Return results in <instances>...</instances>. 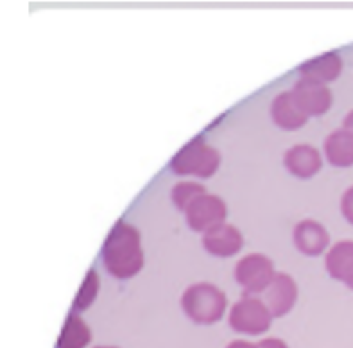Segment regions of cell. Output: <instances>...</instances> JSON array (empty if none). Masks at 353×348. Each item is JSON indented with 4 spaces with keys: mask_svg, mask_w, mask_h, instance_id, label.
Here are the masks:
<instances>
[{
    "mask_svg": "<svg viewBox=\"0 0 353 348\" xmlns=\"http://www.w3.org/2000/svg\"><path fill=\"white\" fill-rule=\"evenodd\" d=\"M101 255L106 271L119 280H128L139 275L145 262L140 232L124 219H119L110 230Z\"/></svg>",
    "mask_w": 353,
    "mask_h": 348,
    "instance_id": "cell-1",
    "label": "cell"
},
{
    "mask_svg": "<svg viewBox=\"0 0 353 348\" xmlns=\"http://www.w3.org/2000/svg\"><path fill=\"white\" fill-rule=\"evenodd\" d=\"M181 309L194 323L197 325H212L221 322V318L226 313L228 300L226 295L214 284L199 282L192 284L185 289L181 295Z\"/></svg>",
    "mask_w": 353,
    "mask_h": 348,
    "instance_id": "cell-2",
    "label": "cell"
},
{
    "mask_svg": "<svg viewBox=\"0 0 353 348\" xmlns=\"http://www.w3.org/2000/svg\"><path fill=\"white\" fill-rule=\"evenodd\" d=\"M221 166V153L208 146L201 135L194 137L174 157L170 158L169 169L178 176H194V178H212Z\"/></svg>",
    "mask_w": 353,
    "mask_h": 348,
    "instance_id": "cell-3",
    "label": "cell"
},
{
    "mask_svg": "<svg viewBox=\"0 0 353 348\" xmlns=\"http://www.w3.org/2000/svg\"><path fill=\"white\" fill-rule=\"evenodd\" d=\"M228 323L233 331L246 336H260L271 329L273 314L259 296L244 295L232 305Z\"/></svg>",
    "mask_w": 353,
    "mask_h": 348,
    "instance_id": "cell-4",
    "label": "cell"
},
{
    "mask_svg": "<svg viewBox=\"0 0 353 348\" xmlns=\"http://www.w3.org/2000/svg\"><path fill=\"white\" fill-rule=\"evenodd\" d=\"M273 260L262 253H250L242 257L235 266V280L242 287L244 295L256 296L264 293L274 280Z\"/></svg>",
    "mask_w": 353,
    "mask_h": 348,
    "instance_id": "cell-5",
    "label": "cell"
},
{
    "mask_svg": "<svg viewBox=\"0 0 353 348\" xmlns=\"http://www.w3.org/2000/svg\"><path fill=\"white\" fill-rule=\"evenodd\" d=\"M226 218H228V206L223 197L215 194H203L185 210L187 224L194 232L199 233H206L217 224L226 223Z\"/></svg>",
    "mask_w": 353,
    "mask_h": 348,
    "instance_id": "cell-6",
    "label": "cell"
},
{
    "mask_svg": "<svg viewBox=\"0 0 353 348\" xmlns=\"http://www.w3.org/2000/svg\"><path fill=\"white\" fill-rule=\"evenodd\" d=\"M292 94H294L301 110L309 117L325 115L334 103L328 85L309 79V77H300L296 81L294 86H292Z\"/></svg>",
    "mask_w": 353,
    "mask_h": 348,
    "instance_id": "cell-7",
    "label": "cell"
},
{
    "mask_svg": "<svg viewBox=\"0 0 353 348\" xmlns=\"http://www.w3.org/2000/svg\"><path fill=\"white\" fill-rule=\"evenodd\" d=\"M264 304L271 311L273 318L289 314L298 300V284L287 273H276L271 286L264 291Z\"/></svg>",
    "mask_w": 353,
    "mask_h": 348,
    "instance_id": "cell-8",
    "label": "cell"
},
{
    "mask_svg": "<svg viewBox=\"0 0 353 348\" xmlns=\"http://www.w3.org/2000/svg\"><path fill=\"white\" fill-rule=\"evenodd\" d=\"M203 246L214 257H233L242 250L244 237L237 226L230 223H221L203 233Z\"/></svg>",
    "mask_w": 353,
    "mask_h": 348,
    "instance_id": "cell-9",
    "label": "cell"
},
{
    "mask_svg": "<svg viewBox=\"0 0 353 348\" xmlns=\"http://www.w3.org/2000/svg\"><path fill=\"white\" fill-rule=\"evenodd\" d=\"M292 239H294V246L300 253L307 255V257H318V255L325 253V250L328 248L330 233L319 221L305 219L294 226Z\"/></svg>",
    "mask_w": 353,
    "mask_h": 348,
    "instance_id": "cell-10",
    "label": "cell"
},
{
    "mask_svg": "<svg viewBox=\"0 0 353 348\" xmlns=\"http://www.w3.org/2000/svg\"><path fill=\"white\" fill-rule=\"evenodd\" d=\"M283 166L296 178L309 180L321 171V153L310 144H296L283 155Z\"/></svg>",
    "mask_w": 353,
    "mask_h": 348,
    "instance_id": "cell-11",
    "label": "cell"
},
{
    "mask_svg": "<svg viewBox=\"0 0 353 348\" xmlns=\"http://www.w3.org/2000/svg\"><path fill=\"white\" fill-rule=\"evenodd\" d=\"M271 119L278 128L285 131L300 130L307 124L309 115L301 110V106L296 101L292 90L289 92H280L271 103Z\"/></svg>",
    "mask_w": 353,
    "mask_h": 348,
    "instance_id": "cell-12",
    "label": "cell"
},
{
    "mask_svg": "<svg viewBox=\"0 0 353 348\" xmlns=\"http://www.w3.org/2000/svg\"><path fill=\"white\" fill-rule=\"evenodd\" d=\"M345 67V61L337 52H325L319 54L316 58H310L303 61L298 67L301 77H309V79L319 81V83H332L341 76Z\"/></svg>",
    "mask_w": 353,
    "mask_h": 348,
    "instance_id": "cell-13",
    "label": "cell"
},
{
    "mask_svg": "<svg viewBox=\"0 0 353 348\" xmlns=\"http://www.w3.org/2000/svg\"><path fill=\"white\" fill-rule=\"evenodd\" d=\"M325 266L332 278L353 289V241H339L332 246L325 259Z\"/></svg>",
    "mask_w": 353,
    "mask_h": 348,
    "instance_id": "cell-14",
    "label": "cell"
},
{
    "mask_svg": "<svg viewBox=\"0 0 353 348\" xmlns=\"http://www.w3.org/2000/svg\"><path fill=\"white\" fill-rule=\"evenodd\" d=\"M325 157L328 164L334 167H352L353 166V135L346 130H336L328 135L325 142Z\"/></svg>",
    "mask_w": 353,
    "mask_h": 348,
    "instance_id": "cell-15",
    "label": "cell"
},
{
    "mask_svg": "<svg viewBox=\"0 0 353 348\" xmlns=\"http://www.w3.org/2000/svg\"><path fill=\"white\" fill-rule=\"evenodd\" d=\"M90 341H92L90 327L77 316V313H72L63 323V329L56 341V348H86Z\"/></svg>",
    "mask_w": 353,
    "mask_h": 348,
    "instance_id": "cell-16",
    "label": "cell"
},
{
    "mask_svg": "<svg viewBox=\"0 0 353 348\" xmlns=\"http://www.w3.org/2000/svg\"><path fill=\"white\" fill-rule=\"evenodd\" d=\"M99 289H101V277H99V273L95 269H90L86 273L85 280L81 284V287L77 289V295L74 298V313H83L86 309L92 307L95 300H97Z\"/></svg>",
    "mask_w": 353,
    "mask_h": 348,
    "instance_id": "cell-17",
    "label": "cell"
},
{
    "mask_svg": "<svg viewBox=\"0 0 353 348\" xmlns=\"http://www.w3.org/2000/svg\"><path fill=\"white\" fill-rule=\"evenodd\" d=\"M206 194V188L203 187L199 182H190V180H185V182H178L170 191V200L176 205V209L179 212H183L192 205L194 201L199 196Z\"/></svg>",
    "mask_w": 353,
    "mask_h": 348,
    "instance_id": "cell-18",
    "label": "cell"
},
{
    "mask_svg": "<svg viewBox=\"0 0 353 348\" xmlns=\"http://www.w3.org/2000/svg\"><path fill=\"white\" fill-rule=\"evenodd\" d=\"M341 212H343L346 221L353 224V187H350L341 197Z\"/></svg>",
    "mask_w": 353,
    "mask_h": 348,
    "instance_id": "cell-19",
    "label": "cell"
},
{
    "mask_svg": "<svg viewBox=\"0 0 353 348\" xmlns=\"http://www.w3.org/2000/svg\"><path fill=\"white\" fill-rule=\"evenodd\" d=\"M256 345H259V348H289L285 341L278 340V338H264Z\"/></svg>",
    "mask_w": 353,
    "mask_h": 348,
    "instance_id": "cell-20",
    "label": "cell"
},
{
    "mask_svg": "<svg viewBox=\"0 0 353 348\" xmlns=\"http://www.w3.org/2000/svg\"><path fill=\"white\" fill-rule=\"evenodd\" d=\"M226 348H259V345L250 343V341H242V340H235L228 345Z\"/></svg>",
    "mask_w": 353,
    "mask_h": 348,
    "instance_id": "cell-21",
    "label": "cell"
},
{
    "mask_svg": "<svg viewBox=\"0 0 353 348\" xmlns=\"http://www.w3.org/2000/svg\"><path fill=\"white\" fill-rule=\"evenodd\" d=\"M343 130H346L348 133L353 135V110L348 112V115L345 117V122H343Z\"/></svg>",
    "mask_w": 353,
    "mask_h": 348,
    "instance_id": "cell-22",
    "label": "cell"
},
{
    "mask_svg": "<svg viewBox=\"0 0 353 348\" xmlns=\"http://www.w3.org/2000/svg\"><path fill=\"white\" fill-rule=\"evenodd\" d=\"M95 348H117V347H95Z\"/></svg>",
    "mask_w": 353,
    "mask_h": 348,
    "instance_id": "cell-23",
    "label": "cell"
}]
</instances>
